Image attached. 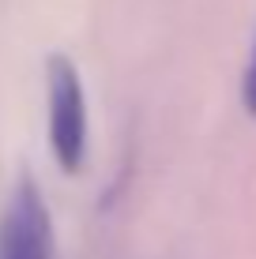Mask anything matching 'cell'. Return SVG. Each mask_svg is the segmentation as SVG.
Wrapping results in <instances>:
<instances>
[{"mask_svg": "<svg viewBox=\"0 0 256 259\" xmlns=\"http://www.w3.org/2000/svg\"><path fill=\"white\" fill-rule=\"evenodd\" d=\"M241 105L249 117H256V41H252L249 64H245V75H241Z\"/></svg>", "mask_w": 256, "mask_h": 259, "instance_id": "obj_3", "label": "cell"}, {"mask_svg": "<svg viewBox=\"0 0 256 259\" xmlns=\"http://www.w3.org/2000/svg\"><path fill=\"white\" fill-rule=\"evenodd\" d=\"M46 94L53 158L64 173H79L87 162V91L72 57L64 53L46 57Z\"/></svg>", "mask_w": 256, "mask_h": 259, "instance_id": "obj_1", "label": "cell"}, {"mask_svg": "<svg viewBox=\"0 0 256 259\" xmlns=\"http://www.w3.org/2000/svg\"><path fill=\"white\" fill-rule=\"evenodd\" d=\"M0 259H53V218L30 169L12 184L0 214Z\"/></svg>", "mask_w": 256, "mask_h": 259, "instance_id": "obj_2", "label": "cell"}]
</instances>
